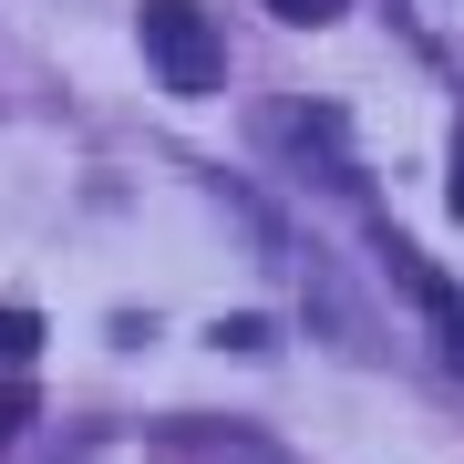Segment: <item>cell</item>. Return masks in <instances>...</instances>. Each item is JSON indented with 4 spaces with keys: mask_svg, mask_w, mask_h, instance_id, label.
<instances>
[{
    "mask_svg": "<svg viewBox=\"0 0 464 464\" xmlns=\"http://www.w3.org/2000/svg\"><path fill=\"white\" fill-rule=\"evenodd\" d=\"M268 11H279V21H299V32H320V21H341L351 0H268Z\"/></svg>",
    "mask_w": 464,
    "mask_h": 464,
    "instance_id": "5b68a950",
    "label": "cell"
},
{
    "mask_svg": "<svg viewBox=\"0 0 464 464\" xmlns=\"http://www.w3.org/2000/svg\"><path fill=\"white\" fill-rule=\"evenodd\" d=\"M145 464H248V444H237L227 423H166L145 444Z\"/></svg>",
    "mask_w": 464,
    "mask_h": 464,
    "instance_id": "3957f363",
    "label": "cell"
},
{
    "mask_svg": "<svg viewBox=\"0 0 464 464\" xmlns=\"http://www.w3.org/2000/svg\"><path fill=\"white\" fill-rule=\"evenodd\" d=\"M32 423V382H0V433H21Z\"/></svg>",
    "mask_w": 464,
    "mask_h": 464,
    "instance_id": "52a82bcc",
    "label": "cell"
},
{
    "mask_svg": "<svg viewBox=\"0 0 464 464\" xmlns=\"http://www.w3.org/2000/svg\"><path fill=\"white\" fill-rule=\"evenodd\" d=\"M444 197H454V217H464V145H454V186H444Z\"/></svg>",
    "mask_w": 464,
    "mask_h": 464,
    "instance_id": "ba28073f",
    "label": "cell"
},
{
    "mask_svg": "<svg viewBox=\"0 0 464 464\" xmlns=\"http://www.w3.org/2000/svg\"><path fill=\"white\" fill-rule=\"evenodd\" d=\"M32 351H42V320L21 310V299H0V362L21 372V362H32Z\"/></svg>",
    "mask_w": 464,
    "mask_h": 464,
    "instance_id": "277c9868",
    "label": "cell"
},
{
    "mask_svg": "<svg viewBox=\"0 0 464 464\" xmlns=\"http://www.w3.org/2000/svg\"><path fill=\"white\" fill-rule=\"evenodd\" d=\"M382 258H392V279L413 289V310L433 320V341H444V362L464 372V289H454L444 268H433V258L413 248V237H392V227H382Z\"/></svg>",
    "mask_w": 464,
    "mask_h": 464,
    "instance_id": "7a4b0ae2",
    "label": "cell"
},
{
    "mask_svg": "<svg viewBox=\"0 0 464 464\" xmlns=\"http://www.w3.org/2000/svg\"><path fill=\"white\" fill-rule=\"evenodd\" d=\"M134 32H145V63L166 72V93H217L227 83V42H217V21L197 0H145Z\"/></svg>",
    "mask_w": 464,
    "mask_h": 464,
    "instance_id": "6da1fadb",
    "label": "cell"
},
{
    "mask_svg": "<svg viewBox=\"0 0 464 464\" xmlns=\"http://www.w3.org/2000/svg\"><path fill=\"white\" fill-rule=\"evenodd\" d=\"M217 341H227V351H268V320L237 310V320H217Z\"/></svg>",
    "mask_w": 464,
    "mask_h": 464,
    "instance_id": "8992f818",
    "label": "cell"
}]
</instances>
